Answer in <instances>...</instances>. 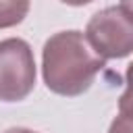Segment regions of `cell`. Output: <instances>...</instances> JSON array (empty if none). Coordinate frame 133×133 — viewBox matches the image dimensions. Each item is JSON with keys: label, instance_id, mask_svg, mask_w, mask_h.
Segmentation results:
<instances>
[{"label": "cell", "instance_id": "obj_5", "mask_svg": "<svg viewBox=\"0 0 133 133\" xmlns=\"http://www.w3.org/2000/svg\"><path fill=\"white\" fill-rule=\"evenodd\" d=\"M125 81H127V89L118 98V112L127 114V116H133V62H129V66H127Z\"/></svg>", "mask_w": 133, "mask_h": 133}, {"label": "cell", "instance_id": "obj_7", "mask_svg": "<svg viewBox=\"0 0 133 133\" xmlns=\"http://www.w3.org/2000/svg\"><path fill=\"white\" fill-rule=\"evenodd\" d=\"M60 2H64V4H69V6H83V4H89V2H94V0H60Z\"/></svg>", "mask_w": 133, "mask_h": 133}, {"label": "cell", "instance_id": "obj_9", "mask_svg": "<svg viewBox=\"0 0 133 133\" xmlns=\"http://www.w3.org/2000/svg\"><path fill=\"white\" fill-rule=\"evenodd\" d=\"M121 6H123L125 10H129V12L133 15V0H121Z\"/></svg>", "mask_w": 133, "mask_h": 133}, {"label": "cell", "instance_id": "obj_1", "mask_svg": "<svg viewBox=\"0 0 133 133\" xmlns=\"http://www.w3.org/2000/svg\"><path fill=\"white\" fill-rule=\"evenodd\" d=\"M106 66L89 46L85 33L77 29L58 31L46 39L42 50V75L50 91L66 98L87 91L96 75Z\"/></svg>", "mask_w": 133, "mask_h": 133}, {"label": "cell", "instance_id": "obj_3", "mask_svg": "<svg viewBox=\"0 0 133 133\" xmlns=\"http://www.w3.org/2000/svg\"><path fill=\"white\" fill-rule=\"evenodd\" d=\"M35 87V58L21 37L0 42V102H21Z\"/></svg>", "mask_w": 133, "mask_h": 133}, {"label": "cell", "instance_id": "obj_8", "mask_svg": "<svg viewBox=\"0 0 133 133\" xmlns=\"http://www.w3.org/2000/svg\"><path fill=\"white\" fill-rule=\"evenodd\" d=\"M4 133H37V131H31V129H25V127H12V129H6Z\"/></svg>", "mask_w": 133, "mask_h": 133}, {"label": "cell", "instance_id": "obj_4", "mask_svg": "<svg viewBox=\"0 0 133 133\" xmlns=\"http://www.w3.org/2000/svg\"><path fill=\"white\" fill-rule=\"evenodd\" d=\"M31 0H0V29L19 25L29 12Z\"/></svg>", "mask_w": 133, "mask_h": 133}, {"label": "cell", "instance_id": "obj_6", "mask_svg": "<svg viewBox=\"0 0 133 133\" xmlns=\"http://www.w3.org/2000/svg\"><path fill=\"white\" fill-rule=\"evenodd\" d=\"M108 133H133V116H127V114H121L110 123V129Z\"/></svg>", "mask_w": 133, "mask_h": 133}, {"label": "cell", "instance_id": "obj_2", "mask_svg": "<svg viewBox=\"0 0 133 133\" xmlns=\"http://www.w3.org/2000/svg\"><path fill=\"white\" fill-rule=\"evenodd\" d=\"M85 37L100 58H125L133 52V15L123 6L102 8L87 21Z\"/></svg>", "mask_w": 133, "mask_h": 133}]
</instances>
